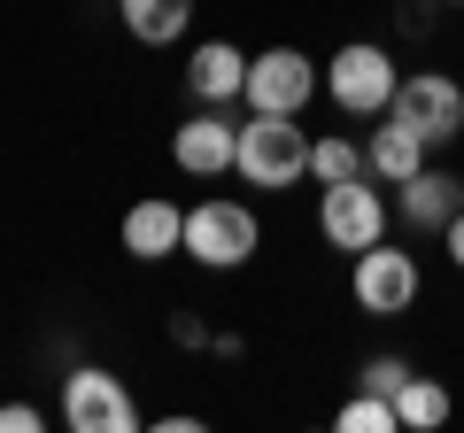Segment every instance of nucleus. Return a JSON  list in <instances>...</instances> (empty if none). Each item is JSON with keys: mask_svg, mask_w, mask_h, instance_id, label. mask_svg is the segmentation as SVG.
I'll use <instances>...</instances> for the list:
<instances>
[{"mask_svg": "<svg viewBox=\"0 0 464 433\" xmlns=\"http://www.w3.org/2000/svg\"><path fill=\"white\" fill-rule=\"evenodd\" d=\"M63 418H70V433H132V426H140L124 380L101 371V364H78V371L63 380Z\"/></svg>", "mask_w": 464, "mask_h": 433, "instance_id": "nucleus-7", "label": "nucleus"}, {"mask_svg": "<svg viewBox=\"0 0 464 433\" xmlns=\"http://www.w3.org/2000/svg\"><path fill=\"white\" fill-rule=\"evenodd\" d=\"M387 117L411 124L426 148H449V140L464 132V85H457V78H441V70H418V78H402V85H395Z\"/></svg>", "mask_w": 464, "mask_h": 433, "instance_id": "nucleus-5", "label": "nucleus"}, {"mask_svg": "<svg viewBox=\"0 0 464 433\" xmlns=\"http://www.w3.org/2000/svg\"><path fill=\"white\" fill-rule=\"evenodd\" d=\"M186 85H194L209 109H225V101H240L248 93V54L232 47V39H201L194 47V63H186Z\"/></svg>", "mask_w": 464, "mask_h": 433, "instance_id": "nucleus-11", "label": "nucleus"}, {"mask_svg": "<svg viewBox=\"0 0 464 433\" xmlns=\"http://www.w3.org/2000/svg\"><path fill=\"white\" fill-rule=\"evenodd\" d=\"M232 170L248 186H264V194H286V186H302V170H310V140H302L295 117H264V109H256V124H240Z\"/></svg>", "mask_w": 464, "mask_h": 433, "instance_id": "nucleus-1", "label": "nucleus"}, {"mask_svg": "<svg viewBox=\"0 0 464 433\" xmlns=\"http://www.w3.org/2000/svg\"><path fill=\"white\" fill-rule=\"evenodd\" d=\"M333 426H341V433H395L402 418H395V395H372V387H364L356 402H341V418H333Z\"/></svg>", "mask_w": 464, "mask_h": 433, "instance_id": "nucleus-17", "label": "nucleus"}, {"mask_svg": "<svg viewBox=\"0 0 464 433\" xmlns=\"http://www.w3.org/2000/svg\"><path fill=\"white\" fill-rule=\"evenodd\" d=\"M402 380H411V364H402V356H372V364H364V387H372V395H395Z\"/></svg>", "mask_w": 464, "mask_h": 433, "instance_id": "nucleus-18", "label": "nucleus"}, {"mask_svg": "<svg viewBox=\"0 0 464 433\" xmlns=\"http://www.w3.org/2000/svg\"><path fill=\"white\" fill-rule=\"evenodd\" d=\"M124 8V32L140 39V47H170V39H186V24H194V0H116Z\"/></svg>", "mask_w": 464, "mask_h": 433, "instance_id": "nucleus-14", "label": "nucleus"}, {"mask_svg": "<svg viewBox=\"0 0 464 433\" xmlns=\"http://www.w3.org/2000/svg\"><path fill=\"white\" fill-rule=\"evenodd\" d=\"M310 93H317V63L302 47H264V54H248V109H264V117H302L310 109Z\"/></svg>", "mask_w": 464, "mask_h": 433, "instance_id": "nucleus-6", "label": "nucleus"}, {"mask_svg": "<svg viewBox=\"0 0 464 433\" xmlns=\"http://www.w3.org/2000/svg\"><path fill=\"white\" fill-rule=\"evenodd\" d=\"M317 233H325V248H341V255L380 248V240H387V201H380V186H372V178L325 186V201H317Z\"/></svg>", "mask_w": 464, "mask_h": 433, "instance_id": "nucleus-4", "label": "nucleus"}, {"mask_svg": "<svg viewBox=\"0 0 464 433\" xmlns=\"http://www.w3.org/2000/svg\"><path fill=\"white\" fill-rule=\"evenodd\" d=\"M395 418H402L411 433L441 426V418H449V387H441V380H418V371H411V380L395 387Z\"/></svg>", "mask_w": 464, "mask_h": 433, "instance_id": "nucleus-15", "label": "nucleus"}, {"mask_svg": "<svg viewBox=\"0 0 464 433\" xmlns=\"http://www.w3.org/2000/svg\"><path fill=\"white\" fill-rule=\"evenodd\" d=\"M449 8H464V0H449Z\"/></svg>", "mask_w": 464, "mask_h": 433, "instance_id": "nucleus-21", "label": "nucleus"}, {"mask_svg": "<svg viewBox=\"0 0 464 433\" xmlns=\"http://www.w3.org/2000/svg\"><path fill=\"white\" fill-rule=\"evenodd\" d=\"M348 294H356V310H364V317H402V310L418 302V264H411L402 248H387V240H380V248L356 255Z\"/></svg>", "mask_w": 464, "mask_h": 433, "instance_id": "nucleus-8", "label": "nucleus"}, {"mask_svg": "<svg viewBox=\"0 0 464 433\" xmlns=\"http://www.w3.org/2000/svg\"><path fill=\"white\" fill-rule=\"evenodd\" d=\"M0 433H39V410L32 402H8V410H0Z\"/></svg>", "mask_w": 464, "mask_h": 433, "instance_id": "nucleus-19", "label": "nucleus"}, {"mask_svg": "<svg viewBox=\"0 0 464 433\" xmlns=\"http://www.w3.org/2000/svg\"><path fill=\"white\" fill-rule=\"evenodd\" d=\"M395 85H402L395 54L372 47V39H348V47L325 63V93H333V109H348V117H387Z\"/></svg>", "mask_w": 464, "mask_h": 433, "instance_id": "nucleus-2", "label": "nucleus"}, {"mask_svg": "<svg viewBox=\"0 0 464 433\" xmlns=\"http://www.w3.org/2000/svg\"><path fill=\"white\" fill-rule=\"evenodd\" d=\"M124 255H140V264L186 255V209L179 201H132L124 209Z\"/></svg>", "mask_w": 464, "mask_h": 433, "instance_id": "nucleus-10", "label": "nucleus"}, {"mask_svg": "<svg viewBox=\"0 0 464 433\" xmlns=\"http://www.w3.org/2000/svg\"><path fill=\"white\" fill-rule=\"evenodd\" d=\"M364 170H372V178H387V186L418 178V170H426V140H418L411 124H395V117H387L380 132H372V148H364Z\"/></svg>", "mask_w": 464, "mask_h": 433, "instance_id": "nucleus-13", "label": "nucleus"}, {"mask_svg": "<svg viewBox=\"0 0 464 433\" xmlns=\"http://www.w3.org/2000/svg\"><path fill=\"white\" fill-rule=\"evenodd\" d=\"M449 264H457V271H464V209H457V216H449Z\"/></svg>", "mask_w": 464, "mask_h": 433, "instance_id": "nucleus-20", "label": "nucleus"}, {"mask_svg": "<svg viewBox=\"0 0 464 433\" xmlns=\"http://www.w3.org/2000/svg\"><path fill=\"white\" fill-rule=\"evenodd\" d=\"M186 255L201 271H240L256 255V209L248 201H194L186 209Z\"/></svg>", "mask_w": 464, "mask_h": 433, "instance_id": "nucleus-3", "label": "nucleus"}, {"mask_svg": "<svg viewBox=\"0 0 464 433\" xmlns=\"http://www.w3.org/2000/svg\"><path fill=\"white\" fill-rule=\"evenodd\" d=\"M232 148H240V124H225L209 101H201V117L179 124V140H170V155H179L186 178H217V170H232Z\"/></svg>", "mask_w": 464, "mask_h": 433, "instance_id": "nucleus-9", "label": "nucleus"}, {"mask_svg": "<svg viewBox=\"0 0 464 433\" xmlns=\"http://www.w3.org/2000/svg\"><path fill=\"white\" fill-rule=\"evenodd\" d=\"M464 209V186L449 178V170H418V178H402V216H411L418 233H449V216Z\"/></svg>", "mask_w": 464, "mask_h": 433, "instance_id": "nucleus-12", "label": "nucleus"}, {"mask_svg": "<svg viewBox=\"0 0 464 433\" xmlns=\"http://www.w3.org/2000/svg\"><path fill=\"white\" fill-rule=\"evenodd\" d=\"M310 178H317V186L364 178V148H348V140H310Z\"/></svg>", "mask_w": 464, "mask_h": 433, "instance_id": "nucleus-16", "label": "nucleus"}]
</instances>
